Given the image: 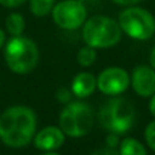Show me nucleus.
<instances>
[{"mask_svg":"<svg viewBox=\"0 0 155 155\" xmlns=\"http://www.w3.org/2000/svg\"><path fill=\"white\" fill-rule=\"evenodd\" d=\"M118 25L128 37L134 40H148L155 33V19L147 10L129 5L118 15Z\"/></svg>","mask_w":155,"mask_h":155,"instance_id":"423d86ee","label":"nucleus"},{"mask_svg":"<svg viewBox=\"0 0 155 155\" xmlns=\"http://www.w3.org/2000/svg\"><path fill=\"white\" fill-rule=\"evenodd\" d=\"M35 127V113L30 107H8L0 114V140L8 147H23L33 139Z\"/></svg>","mask_w":155,"mask_h":155,"instance_id":"f257e3e1","label":"nucleus"},{"mask_svg":"<svg viewBox=\"0 0 155 155\" xmlns=\"http://www.w3.org/2000/svg\"><path fill=\"white\" fill-rule=\"evenodd\" d=\"M83 41L93 48H110L121 38V27L114 19L105 15L91 16L84 22Z\"/></svg>","mask_w":155,"mask_h":155,"instance_id":"7ed1b4c3","label":"nucleus"},{"mask_svg":"<svg viewBox=\"0 0 155 155\" xmlns=\"http://www.w3.org/2000/svg\"><path fill=\"white\" fill-rule=\"evenodd\" d=\"M56 0H30V11L34 16L42 18L52 12Z\"/></svg>","mask_w":155,"mask_h":155,"instance_id":"4468645a","label":"nucleus"},{"mask_svg":"<svg viewBox=\"0 0 155 155\" xmlns=\"http://www.w3.org/2000/svg\"><path fill=\"white\" fill-rule=\"evenodd\" d=\"M97 87V79L91 74L82 72L72 80V93L78 98H86L91 95Z\"/></svg>","mask_w":155,"mask_h":155,"instance_id":"9b49d317","label":"nucleus"},{"mask_svg":"<svg viewBox=\"0 0 155 155\" xmlns=\"http://www.w3.org/2000/svg\"><path fill=\"white\" fill-rule=\"evenodd\" d=\"M25 2H26V0H0V4L7 8H16L23 4Z\"/></svg>","mask_w":155,"mask_h":155,"instance_id":"6ab92c4d","label":"nucleus"},{"mask_svg":"<svg viewBox=\"0 0 155 155\" xmlns=\"http://www.w3.org/2000/svg\"><path fill=\"white\" fill-rule=\"evenodd\" d=\"M93 155H120V153H117L114 148L105 146V147H101V148H98V150H95L93 153Z\"/></svg>","mask_w":155,"mask_h":155,"instance_id":"a211bd4d","label":"nucleus"},{"mask_svg":"<svg viewBox=\"0 0 155 155\" xmlns=\"http://www.w3.org/2000/svg\"><path fill=\"white\" fill-rule=\"evenodd\" d=\"M44 155H59V154H56V153H53V151H46Z\"/></svg>","mask_w":155,"mask_h":155,"instance_id":"393cba45","label":"nucleus"},{"mask_svg":"<svg viewBox=\"0 0 155 155\" xmlns=\"http://www.w3.org/2000/svg\"><path fill=\"white\" fill-rule=\"evenodd\" d=\"M113 2L116 3V4H120V5H134V4H137V3H140L142 0H113Z\"/></svg>","mask_w":155,"mask_h":155,"instance_id":"412c9836","label":"nucleus"},{"mask_svg":"<svg viewBox=\"0 0 155 155\" xmlns=\"http://www.w3.org/2000/svg\"><path fill=\"white\" fill-rule=\"evenodd\" d=\"M129 82V75L125 70L110 67L99 74L97 79V87L106 95H118L128 88Z\"/></svg>","mask_w":155,"mask_h":155,"instance_id":"6e6552de","label":"nucleus"},{"mask_svg":"<svg viewBox=\"0 0 155 155\" xmlns=\"http://www.w3.org/2000/svg\"><path fill=\"white\" fill-rule=\"evenodd\" d=\"M38 57L37 45L22 35H12L4 49V59L8 68L19 75L31 72L38 63Z\"/></svg>","mask_w":155,"mask_h":155,"instance_id":"f03ea898","label":"nucleus"},{"mask_svg":"<svg viewBox=\"0 0 155 155\" xmlns=\"http://www.w3.org/2000/svg\"><path fill=\"white\" fill-rule=\"evenodd\" d=\"M4 41H5V34H4V31L0 29V49H2V46H3V44H4Z\"/></svg>","mask_w":155,"mask_h":155,"instance_id":"b1692460","label":"nucleus"},{"mask_svg":"<svg viewBox=\"0 0 155 155\" xmlns=\"http://www.w3.org/2000/svg\"><path fill=\"white\" fill-rule=\"evenodd\" d=\"M56 97H57V99H59L60 102L67 104V102L71 99V93L65 87H61V88H59V91L56 93Z\"/></svg>","mask_w":155,"mask_h":155,"instance_id":"f3484780","label":"nucleus"},{"mask_svg":"<svg viewBox=\"0 0 155 155\" xmlns=\"http://www.w3.org/2000/svg\"><path fill=\"white\" fill-rule=\"evenodd\" d=\"M120 155H147V151L136 139L125 137L120 144Z\"/></svg>","mask_w":155,"mask_h":155,"instance_id":"f8f14e48","label":"nucleus"},{"mask_svg":"<svg viewBox=\"0 0 155 155\" xmlns=\"http://www.w3.org/2000/svg\"><path fill=\"white\" fill-rule=\"evenodd\" d=\"M65 134L61 128L45 127L34 136V146L41 151H54L64 144Z\"/></svg>","mask_w":155,"mask_h":155,"instance_id":"9d476101","label":"nucleus"},{"mask_svg":"<svg viewBox=\"0 0 155 155\" xmlns=\"http://www.w3.org/2000/svg\"><path fill=\"white\" fill-rule=\"evenodd\" d=\"M144 136H146V142H147L148 147L155 151V121H153V123H150L147 125V128L144 131Z\"/></svg>","mask_w":155,"mask_h":155,"instance_id":"dca6fc26","label":"nucleus"},{"mask_svg":"<svg viewBox=\"0 0 155 155\" xmlns=\"http://www.w3.org/2000/svg\"><path fill=\"white\" fill-rule=\"evenodd\" d=\"M95 59H97L95 48L88 46V45L80 48L79 52H78V54H76V60L82 67H90V65H93L94 61H95Z\"/></svg>","mask_w":155,"mask_h":155,"instance_id":"2eb2a0df","label":"nucleus"},{"mask_svg":"<svg viewBox=\"0 0 155 155\" xmlns=\"http://www.w3.org/2000/svg\"><path fill=\"white\" fill-rule=\"evenodd\" d=\"M132 87L139 97H153L155 94V71L153 67L139 65L132 74Z\"/></svg>","mask_w":155,"mask_h":155,"instance_id":"1a4fd4ad","label":"nucleus"},{"mask_svg":"<svg viewBox=\"0 0 155 155\" xmlns=\"http://www.w3.org/2000/svg\"><path fill=\"white\" fill-rule=\"evenodd\" d=\"M99 121L112 134H125L135 121V107L125 98H113L102 107Z\"/></svg>","mask_w":155,"mask_h":155,"instance_id":"20e7f679","label":"nucleus"},{"mask_svg":"<svg viewBox=\"0 0 155 155\" xmlns=\"http://www.w3.org/2000/svg\"><path fill=\"white\" fill-rule=\"evenodd\" d=\"M25 18L18 12H12L7 16L5 19V27H7V31L11 35H22L25 30Z\"/></svg>","mask_w":155,"mask_h":155,"instance_id":"ddd939ff","label":"nucleus"},{"mask_svg":"<svg viewBox=\"0 0 155 155\" xmlns=\"http://www.w3.org/2000/svg\"><path fill=\"white\" fill-rule=\"evenodd\" d=\"M150 112L155 117V94H153V98H151V101H150Z\"/></svg>","mask_w":155,"mask_h":155,"instance_id":"4be33fe9","label":"nucleus"},{"mask_svg":"<svg viewBox=\"0 0 155 155\" xmlns=\"http://www.w3.org/2000/svg\"><path fill=\"white\" fill-rule=\"evenodd\" d=\"M87 10L80 0H63L54 4L52 19L64 30H75L86 22Z\"/></svg>","mask_w":155,"mask_h":155,"instance_id":"0eeeda50","label":"nucleus"},{"mask_svg":"<svg viewBox=\"0 0 155 155\" xmlns=\"http://www.w3.org/2000/svg\"><path fill=\"white\" fill-rule=\"evenodd\" d=\"M118 144V139H117V134H112L106 137V146L107 147L114 148Z\"/></svg>","mask_w":155,"mask_h":155,"instance_id":"aec40b11","label":"nucleus"},{"mask_svg":"<svg viewBox=\"0 0 155 155\" xmlns=\"http://www.w3.org/2000/svg\"><path fill=\"white\" fill-rule=\"evenodd\" d=\"M59 123L61 131L67 136L82 137L87 135L93 128V109L84 102H71L63 109Z\"/></svg>","mask_w":155,"mask_h":155,"instance_id":"39448f33","label":"nucleus"},{"mask_svg":"<svg viewBox=\"0 0 155 155\" xmlns=\"http://www.w3.org/2000/svg\"><path fill=\"white\" fill-rule=\"evenodd\" d=\"M150 64H151V67L155 70V48L151 51V53H150Z\"/></svg>","mask_w":155,"mask_h":155,"instance_id":"5701e85b","label":"nucleus"}]
</instances>
